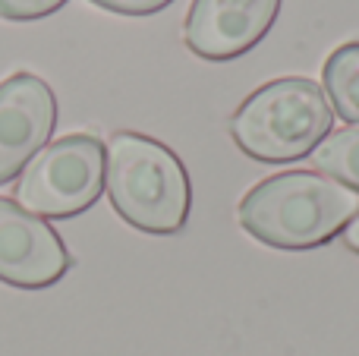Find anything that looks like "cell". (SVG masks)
Wrapping results in <instances>:
<instances>
[{"label": "cell", "mask_w": 359, "mask_h": 356, "mask_svg": "<svg viewBox=\"0 0 359 356\" xmlns=\"http://www.w3.org/2000/svg\"><path fill=\"white\" fill-rule=\"evenodd\" d=\"M359 214V196L312 170H287L255 183L240 202V224L274 249L306 252L328 246Z\"/></svg>", "instance_id": "obj_1"}, {"label": "cell", "mask_w": 359, "mask_h": 356, "mask_svg": "<svg viewBox=\"0 0 359 356\" xmlns=\"http://www.w3.org/2000/svg\"><path fill=\"white\" fill-rule=\"evenodd\" d=\"M104 186L111 205L142 233H180L189 221L192 183L183 161L142 132H114L104 149Z\"/></svg>", "instance_id": "obj_2"}, {"label": "cell", "mask_w": 359, "mask_h": 356, "mask_svg": "<svg viewBox=\"0 0 359 356\" xmlns=\"http://www.w3.org/2000/svg\"><path fill=\"white\" fill-rule=\"evenodd\" d=\"M334 111L325 88L306 76H284L259 85L230 117L236 149L252 161L287 164L312 155L328 139Z\"/></svg>", "instance_id": "obj_3"}, {"label": "cell", "mask_w": 359, "mask_h": 356, "mask_svg": "<svg viewBox=\"0 0 359 356\" xmlns=\"http://www.w3.org/2000/svg\"><path fill=\"white\" fill-rule=\"evenodd\" d=\"M104 145L98 136L73 132L44 145L16 183V199L38 218H76L104 193Z\"/></svg>", "instance_id": "obj_4"}, {"label": "cell", "mask_w": 359, "mask_h": 356, "mask_svg": "<svg viewBox=\"0 0 359 356\" xmlns=\"http://www.w3.org/2000/svg\"><path fill=\"white\" fill-rule=\"evenodd\" d=\"M73 268L60 233L19 202L0 196V281L22 290L57 284Z\"/></svg>", "instance_id": "obj_5"}, {"label": "cell", "mask_w": 359, "mask_h": 356, "mask_svg": "<svg viewBox=\"0 0 359 356\" xmlns=\"http://www.w3.org/2000/svg\"><path fill=\"white\" fill-rule=\"evenodd\" d=\"M280 4L284 0H192L183 41L202 60H236L271 32Z\"/></svg>", "instance_id": "obj_6"}, {"label": "cell", "mask_w": 359, "mask_h": 356, "mask_svg": "<svg viewBox=\"0 0 359 356\" xmlns=\"http://www.w3.org/2000/svg\"><path fill=\"white\" fill-rule=\"evenodd\" d=\"M57 126V98L35 73H13L0 82V186L19 177L48 145Z\"/></svg>", "instance_id": "obj_7"}, {"label": "cell", "mask_w": 359, "mask_h": 356, "mask_svg": "<svg viewBox=\"0 0 359 356\" xmlns=\"http://www.w3.org/2000/svg\"><path fill=\"white\" fill-rule=\"evenodd\" d=\"M322 82L331 98V111L359 126V41H347L331 50L322 69Z\"/></svg>", "instance_id": "obj_8"}, {"label": "cell", "mask_w": 359, "mask_h": 356, "mask_svg": "<svg viewBox=\"0 0 359 356\" xmlns=\"http://www.w3.org/2000/svg\"><path fill=\"white\" fill-rule=\"evenodd\" d=\"M312 164L359 196V126L328 132V139L312 151Z\"/></svg>", "instance_id": "obj_9"}, {"label": "cell", "mask_w": 359, "mask_h": 356, "mask_svg": "<svg viewBox=\"0 0 359 356\" xmlns=\"http://www.w3.org/2000/svg\"><path fill=\"white\" fill-rule=\"evenodd\" d=\"M67 0H0V16L13 19V22H29V19H41L57 13Z\"/></svg>", "instance_id": "obj_10"}, {"label": "cell", "mask_w": 359, "mask_h": 356, "mask_svg": "<svg viewBox=\"0 0 359 356\" xmlns=\"http://www.w3.org/2000/svg\"><path fill=\"white\" fill-rule=\"evenodd\" d=\"M92 4L107 13H120V16H151V13L168 10L174 0H92Z\"/></svg>", "instance_id": "obj_11"}, {"label": "cell", "mask_w": 359, "mask_h": 356, "mask_svg": "<svg viewBox=\"0 0 359 356\" xmlns=\"http://www.w3.org/2000/svg\"><path fill=\"white\" fill-rule=\"evenodd\" d=\"M344 243H347L350 252H356V256H359V214L350 221L347 227H344Z\"/></svg>", "instance_id": "obj_12"}]
</instances>
